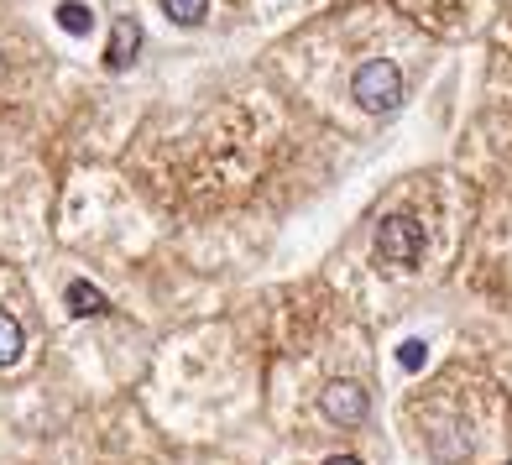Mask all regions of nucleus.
Listing matches in <instances>:
<instances>
[{"label": "nucleus", "instance_id": "nucleus-1", "mask_svg": "<svg viewBox=\"0 0 512 465\" xmlns=\"http://www.w3.org/2000/svg\"><path fill=\"white\" fill-rule=\"evenodd\" d=\"M351 95L371 110V115H387V110H398L403 105V74H398V63H361L356 68V84H351Z\"/></svg>", "mask_w": 512, "mask_h": 465}, {"label": "nucleus", "instance_id": "nucleus-2", "mask_svg": "<svg viewBox=\"0 0 512 465\" xmlns=\"http://www.w3.org/2000/svg\"><path fill=\"white\" fill-rule=\"evenodd\" d=\"M377 251H382V262L408 267V262H418V251H424V230H418L408 215H392V220H382Z\"/></svg>", "mask_w": 512, "mask_h": 465}, {"label": "nucleus", "instance_id": "nucleus-3", "mask_svg": "<svg viewBox=\"0 0 512 465\" xmlns=\"http://www.w3.org/2000/svg\"><path fill=\"white\" fill-rule=\"evenodd\" d=\"M319 408H324L330 424L351 429V424H361V418H366V392L356 382H335V387H324V403Z\"/></svg>", "mask_w": 512, "mask_h": 465}, {"label": "nucleus", "instance_id": "nucleus-4", "mask_svg": "<svg viewBox=\"0 0 512 465\" xmlns=\"http://www.w3.org/2000/svg\"><path fill=\"white\" fill-rule=\"evenodd\" d=\"M136 42H142V32H136V21H131V16H121V21H115V37H110V68H121V63L131 58Z\"/></svg>", "mask_w": 512, "mask_h": 465}, {"label": "nucleus", "instance_id": "nucleus-5", "mask_svg": "<svg viewBox=\"0 0 512 465\" xmlns=\"http://www.w3.org/2000/svg\"><path fill=\"white\" fill-rule=\"evenodd\" d=\"M58 27H63L68 37H84L89 27H95V11L79 6V0H63V6H58Z\"/></svg>", "mask_w": 512, "mask_h": 465}, {"label": "nucleus", "instance_id": "nucleus-6", "mask_svg": "<svg viewBox=\"0 0 512 465\" xmlns=\"http://www.w3.org/2000/svg\"><path fill=\"white\" fill-rule=\"evenodd\" d=\"M68 309L74 314H100L105 298H100V288H89V283H68Z\"/></svg>", "mask_w": 512, "mask_h": 465}, {"label": "nucleus", "instance_id": "nucleus-7", "mask_svg": "<svg viewBox=\"0 0 512 465\" xmlns=\"http://www.w3.org/2000/svg\"><path fill=\"white\" fill-rule=\"evenodd\" d=\"M21 356V324L11 314H0V366H11Z\"/></svg>", "mask_w": 512, "mask_h": 465}, {"label": "nucleus", "instance_id": "nucleus-8", "mask_svg": "<svg viewBox=\"0 0 512 465\" xmlns=\"http://www.w3.org/2000/svg\"><path fill=\"white\" fill-rule=\"evenodd\" d=\"M162 6H168V16L178 21V27H194V21L204 16L209 0H162Z\"/></svg>", "mask_w": 512, "mask_h": 465}, {"label": "nucleus", "instance_id": "nucleus-9", "mask_svg": "<svg viewBox=\"0 0 512 465\" xmlns=\"http://www.w3.org/2000/svg\"><path fill=\"white\" fill-rule=\"evenodd\" d=\"M398 361H403L408 371H413V366H424V345H418V340H408L403 351H398Z\"/></svg>", "mask_w": 512, "mask_h": 465}, {"label": "nucleus", "instance_id": "nucleus-10", "mask_svg": "<svg viewBox=\"0 0 512 465\" xmlns=\"http://www.w3.org/2000/svg\"><path fill=\"white\" fill-rule=\"evenodd\" d=\"M330 465H361V460H351V455H340V460H330Z\"/></svg>", "mask_w": 512, "mask_h": 465}]
</instances>
